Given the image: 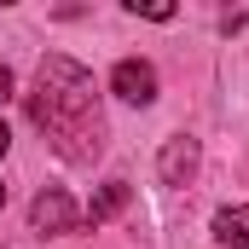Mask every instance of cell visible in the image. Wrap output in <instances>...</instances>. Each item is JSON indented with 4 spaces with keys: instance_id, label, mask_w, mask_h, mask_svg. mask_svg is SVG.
I'll use <instances>...</instances> for the list:
<instances>
[{
    "instance_id": "6da1fadb",
    "label": "cell",
    "mask_w": 249,
    "mask_h": 249,
    "mask_svg": "<svg viewBox=\"0 0 249 249\" xmlns=\"http://www.w3.org/2000/svg\"><path fill=\"white\" fill-rule=\"evenodd\" d=\"M29 122L41 127V133H53V145H58L64 157H93L99 151V99H93V75L81 70L75 58H53L41 64V75H35V93H29Z\"/></svg>"
},
{
    "instance_id": "7a4b0ae2",
    "label": "cell",
    "mask_w": 249,
    "mask_h": 249,
    "mask_svg": "<svg viewBox=\"0 0 249 249\" xmlns=\"http://www.w3.org/2000/svg\"><path fill=\"white\" fill-rule=\"evenodd\" d=\"M29 226H35L41 238H64V232L75 226V203H70V191H64V186H47L35 203H29Z\"/></svg>"
},
{
    "instance_id": "3957f363",
    "label": "cell",
    "mask_w": 249,
    "mask_h": 249,
    "mask_svg": "<svg viewBox=\"0 0 249 249\" xmlns=\"http://www.w3.org/2000/svg\"><path fill=\"white\" fill-rule=\"evenodd\" d=\"M110 87H116V99H127V105H151L157 99V70L145 58H122L110 70Z\"/></svg>"
},
{
    "instance_id": "277c9868",
    "label": "cell",
    "mask_w": 249,
    "mask_h": 249,
    "mask_svg": "<svg viewBox=\"0 0 249 249\" xmlns=\"http://www.w3.org/2000/svg\"><path fill=\"white\" fill-rule=\"evenodd\" d=\"M197 174V139H168L162 151V186H186Z\"/></svg>"
},
{
    "instance_id": "5b68a950",
    "label": "cell",
    "mask_w": 249,
    "mask_h": 249,
    "mask_svg": "<svg viewBox=\"0 0 249 249\" xmlns=\"http://www.w3.org/2000/svg\"><path fill=\"white\" fill-rule=\"evenodd\" d=\"M122 209H127V186H122V180H110V186L87 203V226H105V220H110V214H122Z\"/></svg>"
},
{
    "instance_id": "8992f818",
    "label": "cell",
    "mask_w": 249,
    "mask_h": 249,
    "mask_svg": "<svg viewBox=\"0 0 249 249\" xmlns=\"http://www.w3.org/2000/svg\"><path fill=\"white\" fill-rule=\"evenodd\" d=\"M214 238L232 249H249V203L244 209H226V214H214Z\"/></svg>"
},
{
    "instance_id": "52a82bcc",
    "label": "cell",
    "mask_w": 249,
    "mask_h": 249,
    "mask_svg": "<svg viewBox=\"0 0 249 249\" xmlns=\"http://www.w3.org/2000/svg\"><path fill=\"white\" fill-rule=\"evenodd\" d=\"M133 12H145V18H157V23H168V18H174V6H162V0H157V6H139V0H133Z\"/></svg>"
},
{
    "instance_id": "ba28073f",
    "label": "cell",
    "mask_w": 249,
    "mask_h": 249,
    "mask_svg": "<svg viewBox=\"0 0 249 249\" xmlns=\"http://www.w3.org/2000/svg\"><path fill=\"white\" fill-rule=\"evenodd\" d=\"M0 99H12V70L0 64Z\"/></svg>"
},
{
    "instance_id": "9c48e42d",
    "label": "cell",
    "mask_w": 249,
    "mask_h": 249,
    "mask_svg": "<svg viewBox=\"0 0 249 249\" xmlns=\"http://www.w3.org/2000/svg\"><path fill=\"white\" fill-rule=\"evenodd\" d=\"M6 145H12V133H6V122H0V157H6Z\"/></svg>"
},
{
    "instance_id": "30bf717a",
    "label": "cell",
    "mask_w": 249,
    "mask_h": 249,
    "mask_svg": "<svg viewBox=\"0 0 249 249\" xmlns=\"http://www.w3.org/2000/svg\"><path fill=\"white\" fill-rule=\"evenodd\" d=\"M0 209H6V186H0Z\"/></svg>"
}]
</instances>
